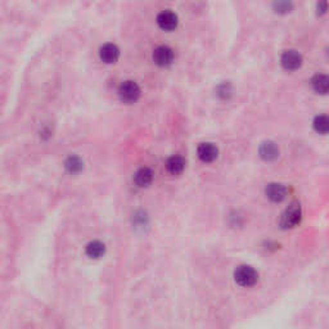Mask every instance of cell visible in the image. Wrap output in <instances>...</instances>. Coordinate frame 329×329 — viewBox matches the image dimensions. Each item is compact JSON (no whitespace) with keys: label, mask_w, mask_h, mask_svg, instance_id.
<instances>
[{"label":"cell","mask_w":329,"mask_h":329,"mask_svg":"<svg viewBox=\"0 0 329 329\" xmlns=\"http://www.w3.org/2000/svg\"><path fill=\"white\" fill-rule=\"evenodd\" d=\"M260 154H261L262 158L266 159V161L275 159L276 157L279 156L278 145H276L274 142L262 143L261 147H260Z\"/></svg>","instance_id":"cell-11"},{"label":"cell","mask_w":329,"mask_h":329,"mask_svg":"<svg viewBox=\"0 0 329 329\" xmlns=\"http://www.w3.org/2000/svg\"><path fill=\"white\" fill-rule=\"evenodd\" d=\"M287 188L279 183H270L265 189L266 197L273 202H282L287 197Z\"/></svg>","instance_id":"cell-7"},{"label":"cell","mask_w":329,"mask_h":329,"mask_svg":"<svg viewBox=\"0 0 329 329\" xmlns=\"http://www.w3.org/2000/svg\"><path fill=\"white\" fill-rule=\"evenodd\" d=\"M106 252V245L99 240H93L87 245V255L90 259H101Z\"/></svg>","instance_id":"cell-13"},{"label":"cell","mask_w":329,"mask_h":329,"mask_svg":"<svg viewBox=\"0 0 329 329\" xmlns=\"http://www.w3.org/2000/svg\"><path fill=\"white\" fill-rule=\"evenodd\" d=\"M301 215L302 211L299 202H292L282 214L280 226H282L283 229L295 228V226L297 225V224H300V221H301Z\"/></svg>","instance_id":"cell-1"},{"label":"cell","mask_w":329,"mask_h":329,"mask_svg":"<svg viewBox=\"0 0 329 329\" xmlns=\"http://www.w3.org/2000/svg\"><path fill=\"white\" fill-rule=\"evenodd\" d=\"M234 279L240 287H252L259 279V274L252 266L240 265L235 269Z\"/></svg>","instance_id":"cell-2"},{"label":"cell","mask_w":329,"mask_h":329,"mask_svg":"<svg viewBox=\"0 0 329 329\" xmlns=\"http://www.w3.org/2000/svg\"><path fill=\"white\" fill-rule=\"evenodd\" d=\"M311 87L316 93L325 94L328 92V77L325 75H321V73L315 75L311 80Z\"/></svg>","instance_id":"cell-14"},{"label":"cell","mask_w":329,"mask_h":329,"mask_svg":"<svg viewBox=\"0 0 329 329\" xmlns=\"http://www.w3.org/2000/svg\"><path fill=\"white\" fill-rule=\"evenodd\" d=\"M185 168V159L182 156H173L166 161V170L171 175L182 174Z\"/></svg>","instance_id":"cell-10"},{"label":"cell","mask_w":329,"mask_h":329,"mask_svg":"<svg viewBox=\"0 0 329 329\" xmlns=\"http://www.w3.org/2000/svg\"><path fill=\"white\" fill-rule=\"evenodd\" d=\"M118 95L125 103H134L140 97V88L135 81H125L118 88Z\"/></svg>","instance_id":"cell-3"},{"label":"cell","mask_w":329,"mask_h":329,"mask_svg":"<svg viewBox=\"0 0 329 329\" xmlns=\"http://www.w3.org/2000/svg\"><path fill=\"white\" fill-rule=\"evenodd\" d=\"M274 7H275L276 12H283V13H285V12H290V9L292 8V4L287 3V2H282V3H275Z\"/></svg>","instance_id":"cell-17"},{"label":"cell","mask_w":329,"mask_h":329,"mask_svg":"<svg viewBox=\"0 0 329 329\" xmlns=\"http://www.w3.org/2000/svg\"><path fill=\"white\" fill-rule=\"evenodd\" d=\"M197 154L199 159L203 162H212L215 161L219 156V149L215 144L212 143H202L197 148Z\"/></svg>","instance_id":"cell-5"},{"label":"cell","mask_w":329,"mask_h":329,"mask_svg":"<svg viewBox=\"0 0 329 329\" xmlns=\"http://www.w3.org/2000/svg\"><path fill=\"white\" fill-rule=\"evenodd\" d=\"M118 56H120V51L114 44H104L99 49V57L106 63H114L118 59Z\"/></svg>","instance_id":"cell-9"},{"label":"cell","mask_w":329,"mask_h":329,"mask_svg":"<svg viewBox=\"0 0 329 329\" xmlns=\"http://www.w3.org/2000/svg\"><path fill=\"white\" fill-rule=\"evenodd\" d=\"M314 128L320 134H326L328 133L329 120L325 114H320V116L315 117V120H314Z\"/></svg>","instance_id":"cell-15"},{"label":"cell","mask_w":329,"mask_h":329,"mask_svg":"<svg viewBox=\"0 0 329 329\" xmlns=\"http://www.w3.org/2000/svg\"><path fill=\"white\" fill-rule=\"evenodd\" d=\"M66 169L72 174L78 173L83 169V162H81V159L78 157H70L66 161Z\"/></svg>","instance_id":"cell-16"},{"label":"cell","mask_w":329,"mask_h":329,"mask_svg":"<svg viewBox=\"0 0 329 329\" xmlns=\"http://www.w3.org/2000/svg\"><path fill=\"white\" fill-rule=\"evenodd\" d=\"M134 180L138 187H148V185L152 183V180H153V173H152L151 169L142 168L137 171V174H135L134 176Z\"/></svg>","instance_id":"cell-12"},{"label":"cell","mask_w":329,"mask_h":329,"mask_svg":"<svg viewBox=\"0 0 329 329\" xmlns=\"http://www.w3.org/2000/svg\"><path fill=\"white\" fill-rule=\"evenodd\" d=\"M157 23L164 31H171L178 26V16L171 11H163L157 16Z\"/></svg>","instance_id":"cell-6"},{"label":"cell","mask_w":329,"mask_h":329,"mask_svg":"<svg viewBox=\"0 0 329 329\" xmlns=\"http://www.w3.org/2000/svg\"><path fill=\"white\" fill-rule=\"evenodd\" d=\"M153 61L158 66H169L174 61V52L169 47H158L153 52Z\"/></svg>","instance_id":"cell-8"},{"label":"cell","mask_w":329,"mask_h":329,"mask_svg":"<svg viewBox=\"0 0 329 329\" xmlns=\"http://www.w3.org/2000/svg\"><path fill=\"white\" fill-rule=\"evenodd\" d=\"M282 66L288 71H295L301 67L302 57L299 52L296 51H285L282 54Z\"/></svg>","instance_id":"cell-4"}]
</instances>
